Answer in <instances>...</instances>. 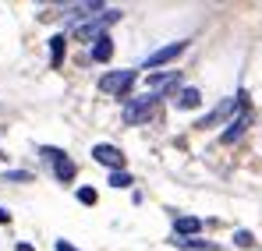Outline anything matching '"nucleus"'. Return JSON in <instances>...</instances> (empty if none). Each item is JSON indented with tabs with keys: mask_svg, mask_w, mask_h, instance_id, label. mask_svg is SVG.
I'll return each mask as SVG.
<instances>
[{
	"mask_svg": "<svg viewBox=\"0 0 262 251\" xmlns=\"http://www.w3.org/2000/svg\"><path fill=\"white\" fill-rule=\"evenodd\" d=\"M184 50H188V39H177V42H170V46H160L156 53H149V57L142 60V67H160V64H170V60H177Z\"/></svg>",
	"mask_w": 262,
	"mask_h": 251,
	"instance_id": "obj_5",
	"label": "nucleus"
},
{
	"mask_svg": "<svg viewBox=\"0 0 262 251\" xmlns=\"http://www.w3.org/2000/svg\"><path fill=\"white\" fill-rule=\"evenodd\" d=\"M241 106H245V92H241V96H227L223 103H216V106H213V110H209V113L199 121V127L206 131V127H216V124H223V121L230 124V121L237 117L234 110H241Z\"/></svg>",
	"mask_w": 262,
	"mask_h": 251,
	"instance_id": "obj_1",
	"label": "nucleus"
},
{
	"mask_svg": "<svg viewBox=\"0 0 262 251\" xmlns=\"http://www.w3.org/2000/svg\"><path fill=\"white\" fill-rule=\"evenodd\" d=\"M53 248H57V251H78V248H75V244H68V241H57Z\"/></svg>",
	"mask_w": 262,
	"mask_h": 251,
	"instance_id": "obj_18",
	"label": "nucleus"
},
{
	"mask_svg": "<svg viewBox=\"0 0 262 251\" xmlns=\"http://www.w3.org/2000/svg\"><path fill=\"white\" fill-rule=\"evenodd\" d=\"M110 57H114V39L110 36H99V39L92 42V60L96 64H106Z\"/></svg>",
	"mask_w": 262,
	"mask_h": 251,
	"instance_id": "obj_11",
	"label": "nucleus"
},
{
	"mask_svg": "<svg viewBox=\"0 0 262 251\" xmlns=\"http://www.w3.org/2000/svg\"><path fill=\"white\" fill-rule=\"evenodd\" d=\"M0 223H11V216H7V209H0Z\"/></svg>",
	"mask_w": 262,
	"mask_h": 251,
	"instance_id": "obj_19",
	"label": "nucleus"
},
{
	"mask_svg": "<svg viewBox=\"0 0 262 251\" xmlns=\"http://www.w3.org/2000/svg\"><path fill=\"white\" fill-rule=\"evenodd\" d=\"M4 180H14V184H25V180H32V173H25V170H11V173H4Z\"/></svg>",
	"mask_w": 262,
	"mask_h": 251,
	"instance_id": "obj_17",
	"label": "nucleus"
},
{
	"mask_svg": "<svg viewBox=\"0 0 262 251\" xmlns=\"http://www.w3.org/2000/svg\"><path fill=\"white\" fill-rule=\"evenodd\" d=\"M234 244H237V248H252V244H255V237H252L248 230H237V234H234Z\"/></svg>",
	"mask_w": 262,
	"mask_h": 251,
	"instance_id": "obj_16",
	"label": "nucleus"
},
{
	"mask_svg": "<svg viewBox=\"0 0 262 251\" xmlns=\"http://www.w3.org/2000/svg\"><path fill=\"white\" fill-rule=\"evenodd\" d=\"M135 184V177H131L128 170H114L110 173V188H131Z\"/></svg>",
	"mask_w": 262,
	"mask_h": 251,
	"instance_id": "obj_14",
	"label": "nucleus"
},
{
	"mask_svg": "<svg viewBox=\"0 0 262 251\" xmlns=\"http://www.w3.org/2000/svg\"><path fill=\"white\" fill-rule=\"evenodd\" d=\"M117 18H121V11L106 7L99 18H92V21H85V25H78V29H75V36H78L82 42H96L99 36H106V25H114Z\"/></svg>",
	"mask_w": 262,
	"mask_h": 251,
	"instance_id": "obj_3",
	"label": "nucleus"
},
{
	"mask_svg": "<svg viewBox=\"0 0 262 251\" xmlns=\"http://www.w3.org/2000/svg\"><path fill=\"white\" fill-rule=\"evenodd\" d=\"M135 71L131 67H121V71H106L103 78H99V92L103 96H128L131 85H135Z\"/></svg>",
	"mask_w": 262,
	"mask_h": 251,
	"instance_id": "obj_2",
	"label": "nucleus"
},
{
	"mask_svg": "<svg viewBox=\"0 0 262 251\" xmlns=\"http://www.w3.org/2000/svg\"><path fill=\"white\" fill-rule=\"evenodd\" d=\"M96 198H99L96 188H78V202H82V206H96Z\"/></svg>",
	"mask_w": 262,
	"mask_h": 251,
	"instance_id": "obj_15",
	"label": "nucleus"
},
{
	"mask_svg": "<svg viewBox=\"0 0 262 251\" xmlns=\"http://www.w3.org/2000/svg\"><path fill=\"white\" fill-rule=\"evenodd\" d=\"M156 103H160V92H145V96H138L135 103L124 106V121H128V124H142V121H149V113L156 110Z\"/></svg>",
	"mask_w": 262,
	"mask_h": 251,
	"instance_id": "obj_4",
	"label": "nucleus"
},
{
	"mask_svg": "<svg viewBox=\"0 0 262 251\" xmlns=\"http://www.w3.org/2000/svg\"><path fill=\"white\" fill-rule=\"evenodd\" d=\"M199 230H202V219H195V216H181L174 223V237H191Z\"/></svg>",
	"mask_w": 262,
	"mask_h": 251,
	"instance_id": "obj_12",
	"label": "nucleus"
},
{
	"mask_svg": "<svg viewBox=\"0 0 262 251\" xmlns=\"http://www.w3.org/2000/svg\"><path fill=\"white\" fill-rule=\"evenodd\" d=\"M92 159H96V163H103V167H110V170H124V152H121V149H114V145H106V142L92 145Z\"/></svg>",
	"mask_w": 262,
	"mask_h": 251,
	"instance_id": "obj_8",
	"label": "nucleus"
},
{
	"mask_svg": "<svg viewBox=\"0 0 262 251\" xmlns=\"http://www.w3.org/2000/svg\"><path fill=\"white\" fill-rule=\"evenodd\" d=\"M103 11H106V4H103V0H92V4L85 0V4H75V7L68 11V18H71V21H82V25H85V21H92V18H99Z\"/></svg>",
	"mask_w": 262,
	"mask_h": 251,
	"instance_id": "obj_9",
	"label": "nucleus"
},
{
	"mask_svg": "<svg viewBox=\"0 0 262 251\" xmlns=\"http://www.w3.org/2000/svg\"><path fill=\"white\" fill-rule=\"evenodd\" d=\"M18 251H36V248L32 244H18Z\"/></svg>",
	"mask_w": 262,
	"mask_h": 251,
	"instance_id": "obj_20",
	"label": "nucleus"
},
{
	"mask_svg": "<svg viewBox=\"0 0 262 251\" xmlns=\"http://www.w3.org/2000/svg\"><path fill=\"white\" fill-rule=\"evenodd\" d=\"M174 103H177V110H195V106L202 103V92H199V88H177Z\"/></svg>",
	"mask_w": 262,
	"mask_h": 251,
	"instance_id": "obj_10",
	"label": "nucleus"
},
{
	"mask_svg": "<svg viewBox=\"0 0 262 251\" xmlns=\"http://www.w3.org/2000/svg\"><path fill=\"white\" fill-rule=\"evenodd\" d=\"M60 60H64V36H53L50 39V64L60 67Z\"/></svg>",
	"mask_w": 262,
	"mask_h": 251,
	"instance_id": "obj_13",
	"label": "nucleus"
},
{
	"mask_svg": "<svg viewBox=\"0 0 262 251\" xmlns=\"http://www.w3.org/2000/svg\"><path fill=\"white\" fill-rule=\"evenodd\" d=\"M248 124H252V110H248V106H241V110H237V117H234L230 124L223 127L220 142H223V145H234V142H237V138L248 131Z\"/></svg>",
	"mask_w": 262,
	"mask_h": 251,
	"instance_id": "obj_7",
	"label": "nucleus"
},
{
	"mask_svg": "<svg viewBox=\"0 0 262 251\" xmlns=\"http://www.w3.org/2000/svg\"><path fill=\"white\" fill-rule=\"evenodd\" d=\"M177 85H181V71H156V75H149L145 78V88L149 92H170V96H177Z\"/></svg>",
	"mask_w": 262,
	"mask_h": 251,
	"instance_id": "obj_6",
	"label": "nucleus"
}]
</instances>
